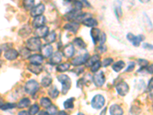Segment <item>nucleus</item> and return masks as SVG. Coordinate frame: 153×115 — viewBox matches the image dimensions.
I'll return each mask as SVG.
<instances>
[{
  "mask_svg": "<svg viewBox=\"0 0 153 115\" xmlns=\"http://www.w3.org/2000/svg\"><path fill=\"white\" fill-rule=\"evenodd\" d=\"M57 79L60 81L62 85V94H66L71 87V79L67 74H60L57 77Z\"/></svg>",
  "mask_w": 153,
  "mask_h": 115,
  "instance_id": "f257e3e1",
  "label": "nucleus"
},
{
  "mask_svg": "<svg viewBox=\"0 0 153 115\" xmlns=\"http://www.w3.org/2000/svg\"><path fill=\"white\" fill-rule=\"evenodd\" d=\"M40 88V85L38 82L35 80H30V81H27L25 85V91L27 94L34 95L35 94L37 91H38Z\"/></svg>",
  "mask_w": 153,
  "mask_h": 115,
  "instance_id": "f03ea898",
  "label": "nucleus"
},
{
  "mask_svg": "<svg viewBox=\"0 0 153 115\" xmlns=\"http://www.w3.org/2000/svg\"><path fill=\"white\" fill-rule=\"evenodd\" d=\"M41 47V42L40 38L32 37L27 40L26 48L29 51H39Z\"/></svg>",
  "mask_w": 153,
  "mask_h": 115,
  "instance_id": "7ed1b4c3",
  "label": "nucleus"
},
{
  "mask_svg": "<svg viewBox=\"0 0 153 115\" xmlns=\"http://www.w3.org/2000/svg\"><path fill=\"white\" fill-rule=\"evenodd\" d=\"M105 98L101 95V94H97L93 97V99L91 101V106L92 108L94 109L100 110L103 108L105 104Z\"/></svg>",
  "mask_w": 153,
  "mask_h": 115,
  "instance_id": "20e7f679",
  "label": "nucleus"
},
{
  "mask_svg": "<svg viewBox=\"0 0 153 115\" xmlns=\"http://www.w3.org/2000/svg\"><path fill=\"white\" fill-rule=\"evenodd\" d=\"M127 40L133 44L135 47H139L140 46L141 42L145 40V36L142 35H134L133 33H128L126 35Z\"/></svg>",
  "mask_w": 153,
  "mask_h": 115,
  "instance_id": "39448f33",
  "label": "nucleus"
},
{
  "mask_svg": "<svg viewBox=\"0 0 153 115\" xmlns=\"http://www.w3.org/2000/svg\"><path fill=\"white\" fill-rule=\"evenodd\" d=\"M93 81L95 86L98 88L102 87L104 85L105 81H106V77H105L103 72L100 71V72H96L95 74L93 77Z\"/></svg>",
  "mask_w": 153,
  "mask_h": 115,
  "instance_id": "423d86ee",
  "label": "nucleus"
},
{
  "mask_svg": "<svg viewBox=\"0 0 153 115\" xmlns=\"http://www.w3.org/2000/svg\"><path fill=\"white\" fill-rule=\"evenodd\" d=\"M90 58V54L87 52L84 53L83 55H79V56L76 57L71 61V64L74 66H80L84 64H86L87 60Z\"/></svg>",
  "mask_w": 153,
  "mask_h": 115,
  "instance_id": "0eeeda50",
  "label": "nucleus"
},
{
  "mask_svg": "<svg viewBox=\"0 0 153 115\" xmlns=\"http://www.w3.org/2000/svg\"><path fill=\"white\" fill-rule=\"evenodd\" d=\"M116 91L118 94H120V96L124 97L126 96L129 91V87L128 84L125 81H121L120 83H118L116 86Z\"/></svg>",
  "mask_w": 153,
  "mask_h": 115,
  "instance_id": "6e6552de",
  "label": "nucleus"
},
{
  "mask_svg": "<svg viewBox=\"0 0 153 115\" xmlns=\"http://www.w3.org/2000/svg\"><path fill=\"white\" fill-rule=\"evenodd\" d=\"M45 10V6L43 3L38 4L37 6H34L31 10V15L32 17H36L41 15Z\"/></svg>",
  "mask_w": 153,
  "mask_h": 115,
  "instance_id": "1a4fd4ad",
  "label": "nucleus"
},
{
  "mask_svg": "<svg viewBox=\"0 0 153 115\" xmlns=\"http://www.w3.org/2000/svg\"><path fill=\"white\" fill-rule=\"evenodd\" d=\"M43 58H49L53 53V47L50 44H46L44 46H41L39 50Z\"/></svg>",
  "mask_w": 153,
  "mask_h": 115,
  "instance_id": "9d476101",
  "label": "nucleus"
},
{
  "mask_svg": "<svg viewBox=\"0 0 153 115\" xmlns=\"http://www.w3.org/2000/svg\"><path fill=\"white\" fill-rule=\"evenodd\" d=\"M34 33H35V35L37 38H45V36L49 33V28L46 25H43V26L36 28V30L35 31Z\"/></svg>",
  "mask_w": 153,
  "mask_h": 115,
  "instance_id": "9b49d317",
  "label": "nucleus"
},
{
  "mask_svg": "<svg viewBox=\"0 0 153 115\" xmlns=\"http://www.w3.org/2000/svg\"><path fill=\"white\" fill-rule=\"evenodd\" d=\"M45 23H46V18L44 15H41L34 18L33 21H32V25H33L34 28H38L45 25Z\"/></svg>",
  "mask_w": 153,
  "mask_h": 115,
  "instance_id": "f8f14e48",
  "label": "nucleus"
},
{
  "mask_svg": "<svg viewBox=\"0 0 153 115\" xmlns=\"http://www.w3.org/2000/svg\"><path fill=\"white\" fill-rule=\"evenodd\" d=\"M79 28H80V25L76 22H71L67 23V24L64 25V29L69 31V32H72L74 34H75L78 31Z\"/></svg>",
  "mask_w": 153,
  "mask_h": 115,
  "instance_id": "ddd939ff",
  "label": "nucleus"
},
{
  "mask_svg": "<svg viewBox=\"0 0 153 115\" xmlns=\"http://www.w3.org/2000/svg\"><path fill=\"white\" fill-rule=\"evenodd\" d=\"M19 52L15 50V49L13 48H10L7 51H6L5 54H4V56L6 58L7 60L9 61H13L15 60V59L18 58L19 56Z\"/></svg>",
  "mask_w": 153,
  "mask_h": 115,
  "instance_id": "4468645a",
  "label": "nucleus"
},
{
  "mask_svg": "<svg viewBox=\"0 0 153 115\" xmlns=\"http://www.w3.org/2000/svg\"><path fill=\"white\" fill-rule=\"evenodd\" d=\"M81 13H82V12H80V10H76L73 9L71 12H67L66 15H64V18L67 19V21L74 22L75 21V19L77 18V16H78L79 15H80Z\"/></svg>",
  "mask_w": 153,
  "mask_h": 115,
  "instance_id": "2eb2a0df",
  "label": "nucleus"
},
{
  "mask_svg": "<svg viewBox=\"0 0 153 115\" xmlns=\"http://www.w3.org/2000/svg\"><path fill=\"white\" fill-rule=\"evenodd\" d=\"M74 47L73 45L69 44V45H67L64 48L63 55L64 56L67 58V59H70V58H72L73 55H74Z\"/></svg>",
  "mask_w": 153,
  "mask_h": 115,
  "instance_id": "dca6fc26",
  "label": "nucleus"
},
{
  "mask_svg": "<svg viewBox=\"0 0 153 115\" xmlns=\"http://www.w3.org/2000/svg\"><path fill=\"white\" fill-rule=\"evenodd\" d=\"M114 13L116 15L117 19H120L123 16V11H122V3L120 0H116L113 6Z\"/></svg>",
  "mask_w": 153,
  "mask_h": 115,
  "instance_id": "f3484780",
  "label": "nucleus"
},
{
  "mask_svg": "<svg viewBox=\"0 0 153 115\" xmlns=\"http://www.w3.org/2000/svg\"><path fill=\"white\" fill-rule=\"evenodd\" d=\"M50 59H49V62L51 64H58L62 61V55L59 51L52 53V55H51Z\"/></svg>",
  "mask_w": 153,
  "mask_h": 115,
  "instance_id": "a211bd4d",
  "label": "nucleus"
},
{
  "mask_svg": "<svg viewBox=\"0 0 153 115\" xmlns=\"http://www.w3.org/2000/svg\"><path fill=\"white\" fill-rule=\"evenodd\" d=\"M28 60L30 61V63L34 64H38L41 65L44 61V58L41 55H38V54H35L33 55H31L28 58Z\"/></svg>",
  "mask_w": 153,
  "mask_h": 115,
  "instance_id": "6ab92c4d",
  "label": "nucleus"
},
{
  "mask_svg": "<svg viewBox=\"0 0 153 115\" xmlns=\"http://www.w3.org/2000/svg\"><path fill=\"white\" fill-rule=\"evenodd\" d=\"M123 109L119 104H112L110 108V115H123Z\"/></svg>",
  "mask_w": 153,
  "mask_h": 115,
  "instance_id": "aec40b11",
  "label": "nucleus"
},
{
  "mask_svg": "<svg viewBox=\"0 0 153 115\" xmlns=\"http://www.w3.org/2000/svg\"><path fill=\"white\" fill-rule=\"evenodd\" d=\"M28 70L29 72H31L32 73L35 74H39L42 70H43V68L41 66V65H38V64H34L30 63L28 64V67H27Z\"/></svg>",
  "mask_w": 153,
  "mask_h": 115,
  "instance_id": "412c9836",
  "label": "nucleus"
},
{
  "mask_svg": "<svg viewBox=\"0 0 153 115\" xmlns=\"http://www.w3.org/2000/svg\"><path fill=\"white\" fill-rule=\"evenodd\" d=\"M100 33V30L97 28H93L91 30H90V36H91L92 40H93V42L94 45H96L97 42L99 41Z\"/></svg>",
  "mask_w": 153,
  "mask_h": 115,
  "instance_id": "4be33fe9",
  "label": "nucleus"
},
{
  "mask_svg": "<svg viewBox=\"0 0 153 115\" xmlns=\"http://www.w3.org/2000/svg\"><path fill=\"white\" fill-rule=\"evenodd\" d=\"M82 24L84 25L85 26L92 27V28H96L98 25V22L95 19H93L92 17L88 18L85 19L84 21L82 22Z\"/></svg>",
  "mask_w": 153,
  "mask_h": 115,
  "instance_id": "5701e85b",
  "label": "nucleus"
},
{
  "mask_svg": "<svg viewBox=\"0 0 153 115\" xmlns=\"http://www.w3.org/2000/svg\"><path fill=\"white\" fill-rule=\"evenodd\" d=\"M31 33H32V29L28 25H25V26L22 27V28L19 32V35L22 36V38H25V37L29 35Z\"/></svg>",
  "mask_w": 153,
  "mask_h": 115,
  "instance_id": "b1692460",
  "label": "nucleus"
},
{
  "mask_svg": "<svg viewBox=\"0 0 153 115\" xmlns=\"http://www.w3.org/2000/svg\"><path fill=\"white\" fill-rule=\"evenodd\" d=\"M31 104V101L28 98H24L21 99L19 102L18 103L17 106L19 108H25L29 107Z\"/></svg>",
  "mask_w": 153,
  "mask_h": 115,
  "instance_id": "393cba45",
  "label": "nucleus"
},
{
  "mask_svg": "<svg viewBox=\"0 0 153 115\" xmlns=\"http://www.w3.org/2000/svg\"><path fill=\"white\" fill-rule=\"evenodd\" d=\"M125 65L126 64L123 61H116V63H114V64H113L112 68L113 69L114 72H120L122 69L124 68Z\"/></svg>",
  "mask_w": 153,
  "mask_h": 115,
  "instance_id": "a878e982",
  "label": "nucleus"
},
{
  "mask_svg": "<svg viewBox=\"0 0 153 115\" xmlns=\"http://www.w3.org/2000/svg\"><path fill=\"white\" fill-rule=\"evenodd\" d=\"M56 33L54 31L51 32V33H48L45 36V41L47 42L48 44H51L53 42H54L56 41Z\"/></svg>",
  "mask_w": 153,
  "mask_h": 115,
  "instance_id": "bb28decb",
  "label": "nucleus"
},
{
  "mask_svg": "<svg viewBox=\"0 0 153 115\" xmlns=\"http://www.w3.org/2000/svg\"><path fill=\"white\" fill-rule=\"evenodd\" d=\"M40 104L43 108H48L51 105H52V102H51L50 98H47V97H43L40 99Z\"/></svg>",
  "mask_w": 153,
  "mask_h": 115,
  "instance_id": "cd10ccee",
  "label": "nucleus"
},
{
  "mask_svg": "<svg viewBox=\"0 0 153 115\" xmlns=\"http://www.w3.org/2000/svg\"><path fill=\"white\" fill-rule=\"evenodd\" d=\"M75 101L74 98H68L64 102V108L65 109H73L74 107V102Z\"/></svg>",
  "mask_w": 153,
  "mask_h": 115,
  "instance_id": "c85d7f7f",
  "label": "nucleus"
},
{
  "mask_svg": "<svg viewBox=\"0 0 153 115\" xmlns=\"http://www.w3.org/2000/svg\"><path fill=\"white\" fill-rule=\"evenodd\" d=\"M100 59V58L99 55H93L91 58H89V59H88L87 61L86 62V65L87 67H91L92 65H93L96 62L99 61Z\"/></svg>",
  "mask_w": 153,
  "mask_h": 115,
  "instance_id": "c756f323",
  "label": "nucleus"
},
{
  "mask_svg": "<svg viewBox=\"0 0 153 115\" xmlns=\"http://www.w3.org/2000/svg\"><path fill=\"white\" fill-rule=\"evenodd\" d=\"M71 68V64L70 63H62V64H58V67H57V71L59 72H67Z\"/></svg>",
  "mask_w": 153,
  "mask_h": 115,
  "instance_id": "7c9ffc66",
  "label": "nucleus"
},
{
  "mask_svg": "<svg viewBox=\"0 0 153 115\" xmlns=\"http://www.w3.org/2000/svg\"><path fill=\"white\" fill-rule=\"evenodd\" d=\"M52 78L48 76H45L44 77L41 81V85L42 87L44 88H48L49 87L51 84H52Z\"/></svg>",
  "mask_w": 153,
  "mask_h": 115,
  "instance_id": "2f4dec72",
  "label": "nucleus"
},
{
  "mask_svg": "<svg viewBox=\"0 0 153 115\" xmlns=\"http://www.w3.org/2000/svg\"><path fill=\"white\" fill-rule=\"evenodd\" d=\"M40 111V107L38 104H35L33 105H32L29 108V110H28V114L29 115H35L37 114Z\"/></svg>",
  "mask_w": 153,
  "mask_h": 115,
  "instance_id": "473e14b6",
  "label": "nucleus"
},
{
  "mask_svg": "<svg viewBox=\"0 0 153 115\" xmlns=\"http://www.w3.org/2000/svg\"><path fill=\"white\" fill-rule=\"evenodd\" d=\"M48 93L49 96L51 98H53V99L57 98L58 97V95H59V91L57 89L56 86H54L53 88H51L48 90Z\"/></svg>",
  "mask_w": 153,
  "mask_h": 115,
  "instance_id": "72a5a7b5",
  "label": "nucleus"
},
{
  "mask_svg": "<svg viewBox=\"0 0 153 115\" xmlns=\"http://www.w3.org/2000/svg\"><path fill=\"white\" fill-rule=\"evenodd\" d=\"M73 43L74 44L75 46H76L78 48H85L87 47L86 43L84 42V41L82 39V38H74Z\"/></svg>",
  "mask_w": 153,
  "mask_h": 115,
  "instance_id": "f704fd0d",
  "label": "nucleus"
},
{
  "mask_svg": "<svg viewBox=\"0 0 153 115\" xmlns=\"http://www.w3.org/2000/svg\"><path fill=\"white\" fill-rule=\"evenodd\" d=\"M35 5V0H24L23 1V6L25 9H32Z\"/></svg>",
  "mask_w": 153,
  "mask_h": 115,
  "instance_id": "c9c22d12",
  "label": "nucleus"
},
{
  "mask_svg": "<svg viewBox=\"0 0 153 115\" xmlns=\"http://www.w3.org/2000/svg\"><path fill=\"white\" fill-rule=\"evenodd\" d=\"M30 53L31 51L27 48H24L21 49L20 55L23 59H28L31 56Z\"/></svg>",
  "mask_w": 153,
  "mask_h": 115,
  "instance_id": "e433bc0d",
  "label": "nucleus"
},
{
  "mask_svg": "<svg viewBox=\"0 0 153 115\" xmlns=\"http://www.w3.org/2000/svg\"><path fill=\"white\" fill-rule=\"evenodd\" d=\"M141 113V109L137 106H132L129 111V115H139Z\"/></svg>",
  "mask_w": 153,
  "mask_h": 115,
  "instance_id": "4c0bfd02",
  "label": "nucleus"
},
{
  "mask_svg": "<svg viewBox=\"0 0 153 115\" xmlns=\"http://www.w3.org/2000/svg\"><path fill=\"white\" fill-rule=\"evenodd\" d=\"M17 106V104L15 103H6V104H3L2 106L1 107V109L3 110V111H6V110L12 109V108H15Z\"/></svg>",
  "mask_w": 153,
  "mask_h": 115,
  "instance_id": "58836bf2",
  "label": "nucleus"
},
{
  "mask_svg": "<svg viewBox=\"0 0 153 115\" xmlns=\"http://www.w3.org/2000/svg\"><path fill=\"white\" fill-rule=\"evenodd\" d=\"M48 113L50 115H56L58 113V109L55 105H51L48 108Z\"/></svg>",
  "mask_w": 153,
  "mask_h": 115,
  "instance_id": "ea45409f",
  "label": "nucleus"
},
{
  "mask_svg": "<svg viewBox=\"0 0 153 115\" xmlns=\"http://www.w3.org/2000/svg\"><path fill=\"white\" fill-rule=\"evenodd\" d=\"M113 59L112 58H107V59H103L101 64H102V66L103 67H107L111 64H113Z\"/></svg>",
  "mask_w": 153,
  "mask_h": 115,
  "instance_id": "a19ab883",
  "label": "nucleus"
},
{
  "mask_svg": "<svg viewBox=\"0 0 153 115\" xmlns=\"http://www.w3.org/2000/svg\"><path fill=\"white\" fill-rule=\"evenodd\" d=\"M101 67V62L100 61H97V62H96L95 64H93V65H92L90 68H91V72H97L99 71V69Z\"/></svg>",
  "mask_w": 153,
  "mask_h": 115,
  "instance_id": "79ce46f5",
  "label": "nucleus"
},
{
  "mask_svg": "<svg viewBox=\"0 0 153 115\" xmlns=\"http://www.w3.org/2000/svg\"><path fill=\"white\" fill-rule=\"evenodd\" d=\"M106 39H107V35H106V34H105L104 32H101L99 38V41H98V42H100V45H103V44L106 42Z\"/></svg>",
  "mask_w": 153,
  "mask_h": 115,
  "instance_id": "37998d69",
  "label": "nucleus"
},
{
  "mask_svg": "<svg viewBox=\"0 0 153 115\" xmlns=\"http://www.w3.org/2000/svg\"><path fill=\"white\" fill-rule=\"evenodd\" d=\"M135 66H136V64H135L134 61L129 62V65H128V68L125 70V72H132L133 70H134Z\"/></svg>",
  "mask_w": 153,
  "mask_h": 115,
  "instance_id": "c03bdc74",
  "label": "nucleus"
},
{
  "mask_svg": "<svg viewBox=\"0 0 153 115\" xmlns=\"http://www.w3.org/2000/svg\"><path fill=\"white\" fill-rule=\"evenodd\" d=\"M97 51H99L100 53H104L107 51V46H104V45H100L99 47H97Z\"/></svg>",
  "mask_w": 153,
  "mask_h": 115,
  "instance_id": "a18cd8bd",
  "label": "nucleus"
},
{
  "mask_svg": "<svg viewBox=\"0 0 153 115\" xmlns=\"http://www.w3.org/2000/svg\"><path fill=\"white\" fill-rule=\"evenodd\" d=\"M84 84H85V79L82 77V78L79 79L78 81L76 82V86H77V88H82Z\"/></svg>",
  "mask_w": 153,
  "mask_h": 115,
  "instance_id": "49530a36",
  "label": "nucleus"
},
{
  "mask_svg": "<svg viewBox=\"0 0 153 115\" xmlns=\"http://www.w3.org/2000/svg\"><path fill=\"white\" fill-rule=\"evenodd\" d=\"M2 49H3V50H5V51H7V50H9V49L12 48V43H6V44H4V45H2ZM1 49V50H2Z\"/></svg>",
  "mask_w": 153,
  "mask_h": 115,
  "instance_id": "de8ad7c7",
  "label": "nucleus"
},
{
  "mask_svg": "<svg viewBox=\"0 0 153 115\" xmlns=\"http://www.w3.org/2000/svg\"><path fill=\"white\" fill-rule=\"evenodd\" d=\"M142 47H143L144 48L149 50V51L152 50V45H150V44L149 43H143L142 44Z\"/></svg>",
  "mask_w": 153,
  "mask_h": 115,
  "instance_id": "09e8293b",
  "label": "nucleus"
},
{
  "mask_svg": "<svg viewBox=\"0 0 153 115\" xmlns=\"http://www.w3.org/2000/svg\"><path fill=\"white\" fill-rule=\"evenodd\" d=\"M148 91H152V78H151V80L149 81V86H148Z\"/></svg>",
  "mask_w": 153,
  "mask_h": 115,
  "instance_id": "8fccbe9b",
  "label": "nucleus"
},
{
  "mask_svg": "<svg viewBox=\"0 0 153 115\" xmlns=\"http://www.w3.org/2000/svg\"><path fill=\"white\" fill-rule=\"evenodd\" d=\"M80 2H82L83 4H85V6H89L90 7V4L89 3V2H88L87 0H79Z\"/></svg>",
  "mask_w": 153,
  "mask_h": 115,
  "instance_id": "3c124183",
  "label": "nucleus"
},
{
  "mask_svg": "<svg viewBox=\"0 0 153 115\" xmlns=\"http://www.w3.org/2000/svg\"><path fill=\"white\" fill-rule=\"evenodd\" d=\"M152 68H153V65H152V64H151L150 66H149V67H148V68H147L148 72H149V73L151 74H152Z\"/></svg>",
  "mask_w": 153,
  "mask_h": 115,
  "instance_id": "603ef678",
  "label": "nucleus"
},
{
  "mask_svg": "<svg viewBox=\"0 0 153 115\" xmlns=\"http://www.w3.org/2000/svg\"><path fill=\"white\" fill-rule=\"evenodd\" d=\"M38 115H50L48 111H40V112H38Z\"/></svg>",
  "mask_w": 153,
  "mask_h": 115,
  "instance_id": "864d4df0",
  "label": "nucleus"
},
{
  "mask_svg": "<svg viewBox=\"0 0 153 115\" xmlns=\"http://www.w3.org/2000/svg\"><path fill=\"white\" fill-rule=\"evenodd\" d=\"M18 115H29V114H28V111H22L19 112Z\"/></svg>",
  "mask_w": 153,
  "mask_h": 115,
  "instance_id": "5fc2aeb1",
  "label": "nucleus"
},
{
  "mask_svg": "<svg viewBox=\"0 0 153 115\" xmlns=\"http://www.w3.org/2000/svg\"><path fill=\"white\" fill-rule=\"evenodd\" d=\"M58 115H69L67 113V112L64 111H60L59 113H58Z\"/></svg>",
  "mask_w": 153,
  "mask_h": 115,
  "instance_id": "6e6d98bb",
  "label": "nucleus"
},
{
  "mask_svg": "<svg viewBox=\"0 0 153 115\" xmlns=\"http://www.w3.org/2000/svg\"><path fill=\"white\" fill-rule=\"evenodd\" d=\"M150 0H139L140 2H142V3H147V2H149Z\"/></svg>",
  "mask_w": 153,
  "mask_h": 115,
  "instance_id": "4d7b16f0",
  "label": "nucleus"
},
{
  "mask_svg": "<svg viewBox=\"0 0 153 115\" xmlns=\"http://www.w3.org/2000/svg\"><path fill=\"white\" fill-rule=\"evenodd\" d=\"M67 1L68 2H74L76 0H67Z\"/></svg>",
  "mask_w": 153,
  "mask_h": 115,
  "instance_id": "13d9d810",
  "label": "nucleus"
},
{
  "mask_svg": "<svg viewBox=\"0 0 153 115\" xmlns=\"http://www.w3.org/2000/svg\"><path fill=\"white\" fill-rule=\"evenodd\" d=\"M105 112H106V108L103 110V111L102 112V114H100V115H105Z\"/></svg>",
  "mask_w": 153,
  "mask_h": 115,
  "instance_id": "bf43d9fd",
  "label": "nucleus"
},
{
  "mask_svg": "<svg viewBox=\"0 0 153 115\" xmlns=\"http://www.w3.org/2000/svg\"><path fill=\"white\" fill-rule=\"evenodd\" d=\"M2 104H3V103H2V101H0V108H1V107L2 106Z\"/></svg>",
  "mask_w": 153,
  "mask_h": 115,
  "instance_id": "052dcab7",
  "label": "nucleus"
},
{
  "mask_svg": "<svg viewBox=\"0 0 153 115\" xmlns=\"http://www.w3.org/2000/svg\"><path fill=\"white\" fill-rule=\"evenodd\" d=\"M77 115H85V114H83V113H81V112H79V113L77 114Z\"/></svg>",
  "mask_w": 153,
  "mask_h": 115,
  "instance_id": "680f3d73",
  "label": "nucleus"
},
{
  "mask_svg": "<svg viewBox=\"0 0 153 115\" xmlns=\"http://www.w3.org/2000/svg\"><path fill=\"white\" fill-rule=\"evenodd\" d=\"M2 61L1 60H0V67L2 66Z\"/></svg>",
  "mask_w": 153,
  "mask_h": 115,
  "instance_id": "e2e57ef3",
  "label": "nucleus"
},
{
  "mask_svg": "<svg viewBox=\"0 0 153 115\" xmlns=\"http://www.w3.org/2000/svg\"><path fill=\"white\" fill-rule=\"evenodd\" d=\"M1 53H2V50L0 49V55H1Z\"/></svg>",
  "mask_w": 153,
  "mask_h": 115,
  "instance_id": "0e129e2a",
  "label": "nucleus"
}]
</instances>
